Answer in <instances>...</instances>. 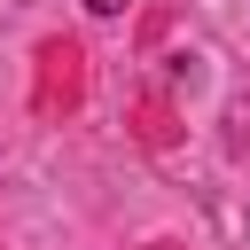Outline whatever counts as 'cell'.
<instances>
[{
	"label": "cell",
	"instance_id": "obj_1",
	"mask_svg": "<svg viewBox=\"0 0 250 250\" xmlns=\"http://www.w3.org/2000/svg\"><path fill=\"white\" fill-rule=\"evenodd\" d=\"M86 8H94V16H117V8H125V0H86Z\"/></svg>",
	"mask_w": 250,
	"mask_h": 250
}]
</instances>
